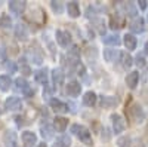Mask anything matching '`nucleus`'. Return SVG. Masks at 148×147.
<instances>
[{
	"instance_id": "f257e3e1",
	"label": "nucleus",
	"mask_w": 148,
	"mask_h": 147,
	"mask_svg": "<svg viewBox=\"0 0 148 147\" xmlns=\"http://www.w3.org/2000/svg\"><path fill=\"white\" fill-rule=\"evenodd\" d=\"M71 134L73 135H76L83 144H88V146H92V134L90 131L86 128L84 125H80V124H73L71 125Z\"/></svg>"
},
{
	"instance_id": "f03ea898",
	"label": "nucleus",
	"mask_w": 148,
	"mask_h": 147,
	"mask_svg": "<svg viewBox=\"0 0 148 147\" xmlns=\"http://www.w3.org/2000/svg\"><path fill=\"white\" fill-rule=\"evenodd\" d=\"M126 113H127V116L135 122V124H141V122H144V119H145L144 108H142L138 103H132V104L126 108Z\"/></svg>"
},
{
	"instance_id": "7ed1b4c3",
	"label": "nucleus",
	"mask_w": 148,
	"mask_h": 147,
	"mask_svg": "<svg viewBox=\"0 0 148 147\" xmlns=\"http://www.w3.org/2000/svg\"><path fill=\"white\" fill-rule=\"evenodd\" d=\"M111 125H113L114 134H121V132H125V129H126V120L123 119L121 115L113 113L111 115Z\"/></svg>"
},
{
	"instance_id": "20e7f679",
	"label": "nucleus",
	"mask_w": 148,
	"mask_h": 147,
	"mask_svg": "<svg viewBox=\"0 0 148 147\" xmlns=\"http://www.w3.org/2000/svg\"><path fill=\"white\" fill-rule=\"evenodd\" d=\"M55 37H56V42H58V45L61 46V48H68V46H71V36H70V33L68 31H65V30H56V33H55Z\"/></svg>"
},
{
	"instance_id": "39448f33",
	"label": "nucleus",
	"mask_w": 148,
	"mask_h": 147,
	"mask_svg": "<svg viewBox=\"0 0 148 147\" xmlns=\"http://www.w3.org/2000/svg\"><path fill=\"white\" fill-rule=\"evenodd\" d=\"M5 108L9 110V112H18V110L22 108V101L21 98L12 95V97H8L6 101H5Z\"/></svg>"
},
{
	"instance_id": "423d86ee",
	"label": "nucleus",
	"mask_w": 148,
	"mask_h": 147,
	"mask_svg": "<svg viewBox=\"0 0 148 147\" xmlns=\"http://www.w3.org/2000/svg\"><path fill=\"white\" fill-rule=\"evenodd\" d=\"M65 92L68 97H73V98H77L82 92V83L80 82H76V80H71L65 85Z\"/></svg>"
},
{
	"instance_id": "0eeeda50",
	"label": "nucleus",
	"mask_w": 148,
	"mask_h": 147,
	"mask_svg": "<svg viewBox=\"0 0 148 147\" xmlns=\"http://www.w3.org/2000/svg\"><path fill=\"white\" fill-rule=\"evenodd\" d=\"M49 107H51L55 113H67L68 112V104H65L64 101H61L59 98H51L49 101Z\"/></svg>"
},
{
	"instance_id": "6e6552de",
	"label": "nucleus",
	"mask_w": 148,
	"mask_h": 147,
	"mask_svg": "<svg viewBox=\"0 0 148 147\" xmlns=\"http://www.w3.org/2000/svg\"><path fill=\"white\" fill-rule=\"evenodd\" d=\"M21 140H22V144L25 147H33V146L37 144V135L33 131H24L21 134Z\"/></svg>"
},
{
	"instance_id": "1a4fd4ad",
	"label": "nucleus",
	"mask_w": 148,
	"mask_h": 147,
	"mask_svg": "<svg viewBox=\"0 0 148 147\" xmlns=\"http://www.w3.org/2000/svg\"><path fill=\"white\" fill-rule=\"evenodd\" d=\"M3 141L6 147H18V135L14 129H8L3 135Z\"/></svg>"
},
{
	"instance_id": "9d476101",
	"label": "nucleus",
	"mask_w": 148,
	"mask_h": 147,
	"mask_svg": "<svg viewBox=\"0 0 148 147\" xmlns=\"http://www.w3.org/2000/svg\"><path fill=\"white\" fill-rule=\"evenodd\" d=\"M51 77H52V82L55 86H59V85H64V80H65V73L61 67H55L51 73Z\"/></svg>"
},
{
	"instance_id": "9b49d317",
	"label": "nucleus",
	"mask_w": 148,
	"mask_h": 147,
	"mask_svg": "<svg viewBox=\"0 0 148 147\" xmlns=\"http://www.w3.org/2000/svg\"><path fill=\"white\" fill-rule=\"evenodd\" d=\"M25 6H27V3L24 0H12V2H9V10L14 15H21L25 10Z\"/></svg>"
},
{
	"instance_id": "f8f14e48",
	"label": "nucleus",
	"mask_w": 148,
	"mask_h": 147,
	"mask_svg": "<svg viewBox=\"0 0 148 147\" xmlns=\"http://www.w3.org/2000/svg\"><path fill=\"white\" fill-rule=\"evenodd\" d=\"M129 28H130L132 33H136V34H138V33H142V31L145 30V19H144L142 17L133 18V19L130 21Z\"/></svg>"
},
{
	"instance_id": "ddd939ff",
	"label": "nucleus",
	"mask_w": 148,
	"mask_h": 147,
	"mask_svg": "<svg viewBox=\"0 0 148 147\" xmlns=\"http://www.w3.org/2000/svg\"><path fill=\"white\" fill-rule=\"evenodd\" d=\"M119 98L114 95H101V106L102 108H113L119 106Z\"/></svg>"
},
{
	"instance_id": "4468645a",
	"label": "nucleus",
	"mask_w": 148,
	"mask_h": 147,
	"mask_svg": "<svg viewBox=\"0 0 148 147\" xmlns=\"http://www.w3.org/2000/svg\"><path fill=\"white\" fill-rule=\"evenodd\" d=\"M110 27L113 28V30L125 27V15H121V12H116V14H114L113 17H111Z\"/></svg>"
},
{
	"instance_id": "2eb2a0df",
	"label": "nucleus",
	"mask_w": 148,
	"mask_h": 147,
	"mask_svg": "<svg viewBox=\"0 0 148 147\" xmlns=\"http://www.w3.org/2000/svg\"><path fill=\"white\" fill-rule=\"evenodd\" d=\"M67 126H68V119H65V117H62V116H56L55 119H53V129L56 131V132H65V129H67Z\"/></svg>"
},
{
	"instance_id": "dca6fc26",
	"label": "nucleus",
	"mask_w": 148,
	"mask_h": 147,
	"mask_svg": "<svg viewBox=\"0 0 148 147\" xmlns=\"http://www.w3.org/2000/svg\"><path fill=\"white\" fill-rule=\"evenodd\" d=\"M123 45L126 46L127 51H133L136 49V45H138V39L135 37V34L129 33V34H125L123 36Z\"/></svg>"
},
{
	"instance_id": "f3484780",
	"label": "nucleus",
	"mask_w": 148,
	"mask_h": 147,
	"mask_svg": "<svg viewBox=\"0 0 148 147\" xmlns=\"http://www.w3.org/2000/svg\"><path fill=\"white\" fill-rule=\"evenodd\" d=\"M15 37L21 42H25L28 39V28L24 26V24H16L15 26Z\"/></svg>"
},
{
	"instance_id": "a211bd4d",
	"label": "nucleus",
	"mask_w": 148,
	"mask_h": 147,
	"mask_svg": "<svg viewBox=\"0 0 148 147\" xmlns=\"http://www.w3.org/2000/svg\"><path fill=\"white\" fill-rule=\"evenodd\" d=\"M119 61H120V64H121V67L123 68H130L132 66H133V58L130 57V54L127 52V51H123V52H120V57H119Z\"/></svg>"
},
{
	"instance_id": "6ab92c4d",
	"label": "nucleus",
	"mask_w": 148,
	"mask_h": 147,
	"mask_svg": "<svg viewBox=\"0 0 148 147\" xmlns=\"http://www.w3.org/2000/svg\"><path fill=\"white\" fill-rule=\"evenodd\" d=\"M82 101L86 107H93L96 103H98V97L93 91H88L83 97H82Z\"/></svg>"
},
{
	"instance_id": "aec40b11",
	"label": "nucleus",
	"mask_w": 148,
	"mask_h": 147,
	"mask_svg": "<svg viewBox=\"0 0 148 147\" xmlns=\"http://www.w3.org/2000/svg\"><path fill=\"white\" fill-rule=\"evenodd\" d=\"M139 82V71H130L129 75L126 76V85L129 89H135L138 86Z\"/></svg>"
},
{
	"instance_id": "412c9836",
	"label": "nucleus",
	"mask_w": 148,
	"mask_h": 147,
	"mask_svg": "<svg viewBox=\"0 0 148 147\" xmlns=\"http://www.w3.org/2000/svg\"><path fill=\"white\" fill-rule=\"evenodd\" d=\"M34 80L37 83H40V85H47V68H39V70H36L34 73Z\"/></svg>"
},
{
	"instance_id": "4be33fe9",
	"label": "nucleus",
	"mask_w": 148,
	"mask_h": 147,
	"mask_svg": "<svg viewBox=\"0 0 148 147\" xmlns=\"http://www.w3.org/2000/svg\"><path fill=\"white\" fill-rule=\"evenodd\" d=\"M27 57H28V59L31 61L33 64L40 66V64L43 63V55H42L39 51H37V49H33V48H30V51H28Z\"/></svg>"
},
{
	"instance_id": "5701e85b",
	"label": "nucleus",
	"mask_w": 148,
	"mask_h": 147,
	"mask_svg": "<svg viewBox=\"0 0 148 147\" xmlns=\"http://www.w3.org/2000/svg\"><path fill=\"white\" fill-rule=\"evenodd\" d=\"M102 42L107 46H119L121 43V39H120V36L116 33V34H107V36H104Z\"/></svg>"
},
{
	"instance_id": "b1692460",
	"label": "nucleus",
	"mask_w": 148,
	"mask_h": 147,
	"mask_svg": "<svg viewBox=\"0 0 148 147\" xmlns=\"http://www.w3.org/2000/svg\"><path fill=\"white\" fill-rule=\"evenodd\" d=\"M121 9H123V14H125L126 17H133V18H136L138 17V10L136 8H135L133 3L127 2V3H121Z\"/></svg>"
},
{
	"instance_id": "393cba45",
	"label": "nucleus",
	"mask_w": 148,
	"mask_h": 147,
	"mask_svg": "<svg viewBox=\"0 0 148 147\" xmlns=\"http://www.w3.org/2000/svg\"><path fill=\"white\" fill-rule=\"evenodd\" d=\"M67 12L68 17L71 18H79L80 17V6L77 2H68L67 3Z\"/></svg>"
},
{
	"instance_id": "a878e982",
	"label": "nucleus",
	"mask_w": 148,
	"mask_h": 147,
	"mask_svg": "<svg viewBox=\"0 0 148 147\" xmlns=\"http://www.w3.org/2000/svg\"><path fill=\"white\" fill-rule=\"evenodd\" d=\"M40 134L43 140H51L53 138V134H55V129H53V125H49V124H45L40 126Z\"/></svg>"
},
{
	"instance_id": "bb28decb",
	"label": "nucleus",
	"mask_w": 148,
	"mask_h": 147,
	"mask_svg": "<svg viewBox=\"0 0 148 147\" xmlns=\"http://www.w3.org/2000/svg\"><path fill=\"white\" fill-rule=\"evenodd\" d=\"M119 57H120V52L117 49H111V48L104 49V59L108 61V63H113V61L119 59Z\"/></svg>"
},
{
	"instance_id": "cd10ccee",
	"label": "nucleus",
	"mask_w": 148,
	"mask_h": 147,
	"mask_svg": "<svg viewBox=\"0 0 148 147\" xmlns=\"http://www.w3.org/2000/svg\"><path fill=\"white\" fill-rule=\"evenodd\" d=\"M12 85H14V82H12L9 75H2L0 76V91L8 92L12 88Z\"/></svg>"
},
{
	"instance_id": "c85d7f7f",
	"label": "nucleus",
	"mask_w": 148,
	"mask_h": 147,
	"mask_svg": "<svg viewBox=\"0 0 148 147\" xmlns=\"http://www.w3.org/2000/svg\"><path fill=\"white\" fill-rule=\"evenodd\" d=\"M14 85H15L16 91H21L22 94L30 88V83L25 80V77H22V76H21V77H16V79L14 80Z\"/></svg>"
},
{
	"instance_id": "c756f323",
	"label": "nucleus",
	"mask_w": 148,
	"mask_h": 147,
	"mask_svg": "<svg viewBox=\"0 0 148 147\" xmlns=\"http://www.w3.org/2000/svg\"><path fill=\"white\" fill-rule=\"evenodd\" d=\"M71 146V138L68 137V135H59L58 138H56V141L53 143V146L52 147H70Z\"/></svg>"
},
{
	"instance_id": "7c9ffc66",
	"label": "nucleus",
	"mask_w": 148,
	"mask_h": 147,
	"mask_svg": "<svg viewBox=\"0 0 148 147\" xmlns=\"http://www.w3.org/2000/svg\"><path fill=\"white\" fill-rule=\"evenodd\" d=\"M12 27V18L8 14L0 15V28H10Z\"/></svg>"
},
{
	"instance_id": "2f4dec72",
	"label": "nucleus",
	"mask_w": 148,
	"mask_h": 147,
	"mask_svg": "<svg viewBox=\"0 0 148 147\" xmlns=\"http://www.w3.org/2000/svg\"><path fill=\"white\" fill-rule=\"evenodd\" d=\"M133 64H136L139 68H144V67H147V61H145V55L144 54H138L136 57L133 58Z\"/></svg>"
},
{
	"instance_id": "473e14b6",
	"label": "nucleus",
	"mask_w": 148,
	"mask_h": 147,
	"mask_svg": "<svg viewBox=\"0 0 148 147\" xmlns=\"http://www.w3.org/2000/svg\"><path fill=\"white\" fill-rule=\"evenodd\" d=\"M92 24H93V27L99 31L101 34H104V31H105V22H104V19H101V18H95V19H92Z\"/></svg>"
},
{
	"instance_id": "72a5a7b5",
	"label": "nucleus",
	"mask_w": 148,
	"mask_h": 147,
	"mask_svg": "<svg viewBox=\"0 0 148 147\" xmlns=\"http://www.w3.org/2000/svg\"><path fill=\"white\" fill-rule=\"evenodd\" d=\"M117 146L119 147H132V138L127 135H123L117 140Z\"/></svg>"
},
{
	"instance_id": "f704fd0d",
	"label": "nucleus",
	"mask_w": 148,
	"mask_h": 147,
	"mask_svg": "<svg viewBox=\"0 0 148 147\" xmlns=\"http://www.w3.org/2000/svg\"><path fill=\"white\" fill-rule=\"evenodd\" d=\"M5 68H6V71L9 73V75H14V73H16V70H18V67H16V64L14 63V61H6Z\"/></svg>"
},
{
	"instance_id": "c9c22d12",
	"label": "nucleus",
	"mask_w": 148,
	"mask_h": 147,
	"mask_svg": "<svg viewBox=\"0 0 148 147\" xmlns=\"http://www.w3.org/2000/svg\"><path fill=\"white\" fill-rule=\"evenodd\" d=\"M51 8H52V10L55 12L56 15H61L62 10H64V6H62L61 2H51Z\"/></svg>"
},
{
	"instance_id": "e433bc0d",
	"label": "nucleus",
	"mask_w": 148,
	"mask_h": 147,
	"mask_svg": "<svg viewBox=\"0 0 148 147\" xmlns=\"http://www.w3.org/2000/svg\"><path fill=\"white\" fill-rule=\"evenodd\" d=\"M53 92H55V86H53V85H49V83L45 85V89H43V97H45V98L52 97Z\"/></svg>"
},
{
	"instance_id": "4c0bfd02",
	"label": "nucleus",
	"mask_w": 148,
	"mask_h": 147,
	"mask_svg": "<svg viewBox=\"0 0 148 147\" xmlns=\"http://www.w3.org/2000/svg\"><path fill=\"white\" fill-rule=\"evenodd\" d=\"M21 73H22V76H30V75H33L34 71L30 68V66L22 64V66H21Z\"/></svg>"
},
{
	"instance_id": "58836bf2",
	"label": "nucleus",
	"mask_w": 148,
	"mask_h": 147,
	"mask_svg": "<svg viewBox=\"0 0 148 147\" xmlns=\"http://www.w3.org/2000/svg\"><path fill=\"white\" fill-rule=\"evenodd\" d=\"M138 6H139V9H141V10H145V9L148 8L147 0H139V2H138Z\"/></svg>"
},
{
	"instance_id": "ea45409f",
	"label": "nucleus",
	"mask_w": 148,
	"mask_h": 147,
	"mask_svg": "<svg viewBox=\"0 0 148 147\" xmlns=\"http://www.w3.org/2000/svg\"><path fill=\"white\" fill-rule=\"evenodd\" d=\"M144 80L148 82V67H145V76H144Z\"/></svg>"
},
{
	"instance_id": "a19ab883",
	"label": "nucleus",
	"mask_w": 148,
	"mask_h": 147,
	"mask_svg": "<svg viewBox=\"0 0 148 147\" xmlns=\"http://www.w3.org/2000/svg\"><path fill=\"white\" fill-rule=\"evenodd\" d=\"M144 49H145V55L148 57V42H145V46H144Z\"/></svg>"
},
{
	"instance_id": "79ce46f5",
	"label": "nucleus",
	"mask_w": 148,
	"mask_h": 147,
	"mask_svg": "<svg viewBox=\"0 0 148 147\" xmlns=\"http://www.w3.org/2000/svg\"><path fill=\"white\" fill-rule=\"evenodd\" d=\"M37 147H47V146H46L45 143H42V144H39V146H37Z\"/></svg>"
}]
</instances>
